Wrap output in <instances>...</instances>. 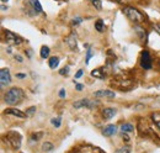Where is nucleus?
I'll return each mask as SVG.
<instances>
[{"instance_id": "26", "label": "nucleus", "mask_w": 160, "mask_h": 153, "mask_svg": "<svg viewBox=\"0 0 160 153\" xmlns=\"http://www.w3.org/2000/svg\"><path fill=\"white\" fill-rule=\"evenodd\" d=\"M69 71H70V68L67 66V67H64V68L60 69V71H59V74H60V75H68V74H69Z\"/></svg>"}, {"instance_id": "20", "label": "nucleus", "mask_w": 160, "mask_h": 153, "mask_svg": "<svg viewBox=\"0 0 160 153\" xmlns=\"http://www.w3.org/2000/svg\"><path fill=\"white\" fill-rule=\"evenodd\" d=\"M53 148H54V144L51 143V142H44L42 144V151L43 152H51V151H53Z\"/></svg>"}, {"instance_id": "25", "label": "nucleus", "mask_w": 160, "mask_h": 153, "mask_svg": "<svg viewBox=\"0 0 160 153\" xmlns=\"http://www.w3.org/2000/svg\"><path fill=\"white\" fill-rule=\"evenodd\" d=\"M115 153H131V147H128V146H124V147L118 148Z\"/></svg>"}, {"instance_id": "39", "label": "nucleus", "mask_w": 160, "mask_h": 153, "mask_svg": "<svg viewBox=\"0 0 160 153\" xmlns=\"http://www.w3.org/2000/svg\"><path fill=\"white\" fill-rule=\"evenodd\" d=\"M159 68H160V61H159Z\"/></svg>"}, {"instance_id": "24", "label": "nucleus", "mask_w": 160, "mask_h": 153, "mask_svg": "<svg viewBox=\"0 0 160 153\" xmlns=\"http://www.w3.org/2000/svg\"><path fill=\"white\" fill-rule=\"evenodd\" d=\"M91 4L95 6L96 10H101V9H102V3H101V0H91Z\"/></svg>"}, {"instance_id": "32", "label": "nucleus", "mask_w": 160, "mask_h": 153, "mask_svg": "<svg viewBox=\"0 0 160 153\" xmlns=\"http://www.w3.org/2000/svg\"><path fill=\"white\" fill-rule=\"evenodd\" d=\"M75 89L78 90V92H81V90L84 89V85H83V84H76V83H75Z\"/></svg>"}, {"instance_id": "11", "label": "nucleus", "mask_w": 160, "mask_h": 153, "mask_svg": "<svg viewBox=\"0 0 160 153\" xmlns=\"http://www.w3.org/2000/svg\"><path fill=\"white\" fill-rule=\"evenodd\" d=\"M6 115H12V116H16V117H20V119H24V117H26V113H22V111H20L19 109H8V110H5V113Z\"/></svg>"}, {"instance_id": "19", "label": "nucleus", "mask_w": 160, "mask_h": 153, "mask_svg": "<svg viewBox=\"0 0 160 153\" xmlns=\"http://www.w3.org/2000/svg\"><path fill=\"white\" fill-rule=\"evenodd\" d=\"M91 76H95V78H99V79H103L105 78V74L102 73V69L99 68V69H95V71L91 72Z\"/></svg>"}, {"instance_id": "1", "label": "nucleus", "mask_w": 160, "mask_h": 153, "mask_svg": "<svg viewBox=\"0 0 160 153\" xmlns=\"http://www.w3.org/2000/svg\"><path fill=\"white\" fill-rule=\"evenodd\" d=\"M25 98V93L21 88H11L4 95V101L8 105H17Z\"/></svg>"}, {"instance_id": "9", "label": "nucleus", "mask_w": 160, "mask_h": 153, "mask_svg": "<svg viewBox=\"0 0 160 153\" xmlns=\"http://www.w3.org/2000/svg\"><path fill=\"white\" fill-rule=\"evenodd\" d=\"M95 98H110L112 99L115 98V93L111 92V90H97V92L94 93Z\"/></svg>"}, {"instance_id": "15", "label": "nucleus", "mask_w": 160, "mask_h": 153, "mask_svg": "<svg viewBox=\"0 0 160 153\" xmlns=\"http://www.w3.org/2000/svg\"><path fill=\"white\" fill-rule=\"evenodd\" d=\"M95 30L97 32H103V31H105V24H103V21H102L101 19H99L95 22Z\"/></svg>"}, {"instance_id": "6", "label": "nucleus", "mask_w": 160, "mask_h": 153, "mask_svg": "<svg viewBox=\"0 0 160 153\" xmlns=\"http://www.w3.org/2000/svg\"><path fill=\"white\" fill-rule=\"evenodd\" d=\"M0 83H1V89H5L11 83V74L8 68H3L0 71Z\"/></svg>"}, {"instance_id": "18", "label": "nucleus", "mask_w": 160, "mask_h": 153, "mask_svg": "<svg viewBox=\"0 0 160 153\" xmlns=\"http://www.w3.org/2000/svg\"><path fill=\"white\" fill-rule=\"evenodd\" d=\"M134 30H136V32L138 33V36L141 37V40L145 41V37H147V35H145V31H144V29H142L141 26H134Z\"/></svg>"}, {"instance_id": "22", "label": "nucleus", "mask_w": 160, "mask_h": 153, "mask_svg": "<svg viewBox=\"0 0 160 153\" xmlns=\"http://www.w3.org/2000/svg\"><path fill=\"white\" fill-rule=\"evenodd\" d=\"M151 117H153V121H154L156 123V126L160 128V113H154L151 115Z\"/></svg>"}, {"instance_id": "14", "label": "nucleus", "mask_w": 160, "mask_h": 153, "mask_svg": "<svg viewBox=\"0 0 160 153\" xmlns=\"http://www.w3.org/2000/svg\"><path fill=\"white\" fill-rule=\"evenodd\" d=\"M133 130H134V126L132 123H129V122H126V123L121 125V131L122 132H126V134H127V132H132Z\"/></svg>"}, {"instance_id": "4", "label": "nucleus", "mask_w": 160, "mask_h": 153, "mask_svg": "<svg viewBox=\"0 0 160 153\" xmlns=\"http://www.w3.org/2000/svg\"><path fill=\"white\" fill-rule=\"evenodd\" d=\"M97 105H99V101L97 100H89V99H81V100H78V101L73 102L74 109H83V108L94 109Z\"/></svg>"}, {"instance_id": "38", "label": "nucleus", "mask_w": 160, "mask_h": 153, "mask_svg": "<svg viewBox=\"0 0 160 153\" xmlns=\"http://www.w3.org/2000/svg\"><path fill=\"white\" fill-rule=\"evenodd\" d=\"M117 1H118V3H123V1H124V0H117Z\"/></svg>"}, {"instance_id": "3", "label": "nucleus", "mask_w": 160, "mask_h": 153, "mask_svg": "<svg viewBox=\"0 0 160 153\" xmlns=\"http://www.w3.org/2000/svg\"><path fill=\"white\" fill-rule=\"evenodd\" d=\"M6 142H8L14 149H19L21 147V135L16 131H10L5 136Z\"/></svg>"}, {"instance_id": "27", "label": "nucleus", "mask_w": 160, "mask_h": 153, "mask_svg": "<svg viewBox=\"0 0 160 153\" xmlns=\"http://www.w3.org/2000/svg\"><path fill=\"white\" fill-rule=\"evenodd\" d=\"M93 57V50L91 48H88V53H86V61H85V63L89 64V62H90V58Z\"/></svg>"}, {"instance_id": "16", "label": "nucleus", "mask_w": 160, "mask_h": 153, "mask_svg": "<svg viewBox=\"0 0 160 153\" xmlns=\"http://www.w3.org/2000/svg\"><path fill=\"white\" fill-rule=\"evenodd\" d=\"M48 64H50L51 69H55V68L59 66V58L58 57H51L50 62H48Z\"/></svg>"}, {"instance_id": "23", "label": "nucleus", "mask_w": 160, "mask_h": 153, "mask_svg": "<svg viewBox=\"0 0 160 153\" xmlns=\"http://www.w3.org/2000/svg\"><path fill=\"white\" fill-rule=\"evenodd\" d=\"M42 136H43V132H36V134H32V136H31V140L32 141H39L41 138H42Z\"/></svg>"}, {"instance_id": "17", "label": "nucleus", "mask_w": 160, "mask_h": 153, "mask_svg": "<svg viewBox=\"0 0 160 153\" xmlns=\"http://www.w3.org/2000/svg\"><path fill=\"white\" fill-rule=\"evenodd\" d=\"M50 52H51L50 47L42 46V47H41V52H39V54H41V57H42L43 59H46V58H48V56H50Z\"/></svg>"}, {"instance_id": "5", "label": "nucleus", "mask_w": 160, "mask_h": 153, "mask_svg": "<svg viewBox=\"0 0 160 153\" xmlns=\"http://www.w3.org/2000/svg\"><path fill=\"white\" fill-rule=\"evenodd\" d=\"M5 38H6V42H8L9 45H12V46H17V45H21L22 43V38L19 36V35L14 33L9 30L5 31Z\"/></svg>"}, {"instance_id": "2", "label": "nucleus", "mask_w": 160, "mask_h": 153, "mask_svg": "<svg viewBox=\"0 0 160 153\" xmlns=\"http://www.w3.org/2000/svg\"><path fill=\"white\" fill-rule=\"evenodd\" d=\"M123 14L128 17V20H131L134 24H141L144 21V15L138 9L133 8V6H124Z\"/></svg>"}, {"instance_id": "35", "label": "nucleus", "mask_w": 160, "mask_h": 153, "mask_svg": "<svg viewBox=\"0 0 160 153\" xmlns=\"http://www.w3.org/2000/svg\"><path fill=\"white\" fill-rule=\"evenodd\" d=\"M16 78H20V79H24V78H26V74H22V73H19V74H16Z\"/></svg>"}, {"instance_id": "28", "label": "nucleus", "mask_w": 160, "mask_h": 153, "mask_svg": "<svg viewBox=\"0 0 160 153\" xmlns=\"http://www.w3.org/2000/svg\"><path fill=\"white\" fill-rule=\"evenodd\" d=\"M34 113H36V106H31L26 111V115H33Z\"/></svg>"}, {"instance_id": "30", "label": "nucleus", "mask_w": 160, "mask_h": 153, "mask_svg": "<svg viewBox=\"0 0 160 153\" xmlns=\"http://www.w3.org/2000/svg\"><path fill=\"white\" fill-rule=\"evenodd\" d=\"M83 74H84V71H83V69H79V71L76 72V74H75V79H79Z\"/></svg>"}, {"instance_id": "12", "label": "nucleus", "mask_w": 160, "mask_h": 153, "mask_svg": "<svg viewBox=\"0 0 160 153\" xmlns=\"http://www.w3.org/2000/svg\"><path fill=\"white\" fill-rule=\"evenodd\" d=\"M116 114H117V110L113 109V108H106V109L102 110V116H103V119H105V120L112 119Z\"/></svg>"}, {"instance_id": "34", "label": "nucleus", "mask_w": 160, "mask_h": 153, "mask_svg": "<svg viewBox=\"0 0 160 153\" xmlns=\"http://www.w3.org/2000/svg\"><path fill=\"white\" fill-rule=\"evenodd\" d=\"M122 138H123V141H126V142H129V137L126 135V132H123L122 134Z\"/></svg>"}, {"instance_id": "13", "label": "nucleus", "mask_w": 160, "mask_h": 153, "mask_svg": "<svg viewBox=\"0 0 160 153\" xmlns=\"http://www.w3.org/2000/svg\"><path fill=\"white\" fill-rule=\"evenodd\" d=\"M29 3H30V5L34 9V11H36L37 14L42 12V5H41V3L38 1V0H30Z\"/></svg>"}, {"instance_id": "36", "label": "nucleus", "mask_w": 160, "mask_h": 153, "mask_svg": "<svg viewBox=\"0 0 160 153\" xmlns=\"http://www.w3.org/2000/svg\"><path fill=\"white\" fill-rule=\"evenodd\" d=\"M1 10H3V11H6V10H8V6H5V5H1Z\"/></svg>"}, {"instance_id": "8", "label": "nucleus", "mask_w": 160, "mask_h": 153, "mask_svg": "<svg viewBox=\"0 0 160 153\" xmlns=\"http://www.w3.org/2000/svg\"><path fill=\"white\" fill-rule=\"evenodd\" d=\"M65 42H67V45L69 46V48H70L72 51H76V48H78V43H76V33L72 32L65 38Z\"/></svg>"}, {"instance_id": "31", "label": "nucleus", "mask_w": 160, "mask_h": 153, "mask_svg": "<svg viewBox=\"0 0 160 153\" xmlns=\"http://www.w3.org/2000/svg\"><path fill=\"white\" fill-rule=\"evenodd\" d=\"M15 59L19 62V63H22V62H24V58L20 54H15Z\"/></svg>"}, {"instance_id": "37", "label": "nucleus", "mask_w": 160, "mask_h": 153, "mask_svg": "<svg viewBox=\"0 0 160 153\" xmlns=\"http://www.w3.org/2000/svg\"><path fill=\"white\" fill-rule=\"evenodd\" d=\"M1 1H3V3H8V1H9V0H1Z\"/></svg>"}, {"instance_id": "33", "label": "nucleus", "mask_w": 160, "mask_h": 153, "mask_svg": "<svg viewBox=\"0 0 160 153\" xmlns=\"http://www.w3.org/2000/svg\"><path fill=\"white\" fill-rule=\"evenodd\" d=\"M59 98H65V90L64 89H60V92H59Z\"/></svg>"}, {"instance_id": "10", "label": "nucleus", "mask_w": 160, "mask_h": 153, "mask_svg": "<svg viewBox=\"0 0 160 153\" xmlns=\"http://www.w3.org/2000/svg\"><path fill=\"white\" fill-rule=\"evenodd\" d=\"M117 134V126L116 125H107V126H105V128L102 130V135L103 136H113Z\"/></svg>"}, {"instance_id": "29", "label": "nucleus", "mask_w": 160, "mask_h": 153, "mask_svg": "<svg viewBox=\"0 0 160 153\" xmlns=\"http://www.w3.org/2000/svg\"><path fill=\"white\" fill-rule=\"evenodd\" d=\"M72 22H73V25H75V26H76V25H79V24H81V22H83V19H81V17H74Z\"/></svg>"}, {"instance_id": "7", "label": "nucleus", "mask_w": 160, "mask_h": 153, "mask_svg": "<svg viewBox=\"0 0 160 153\" xmlns=\"http://www.w3.org/2000/svg\"><path fill=\"white\" fill-rule=\"evenodd\" d=\"M141 67L145 71L151 69V56L148 51H143L141 56Z\"/></svg>"}, {"instance_id": "21", "label": "nucleus", "mask_w": 160, "mask_h": 153, "mask_svg": "<svg viewBox=\"0 0 160 153\" xmlns=\"http://www.w3.org/2000/svg\"><path fill=\"white\" fill-rule=\"evenodd\" d=\"M51 122H52V125L55 127V128H58V127H60V125H62V117H53V119L51 120Z\"/></svg>"}]
</instances>
